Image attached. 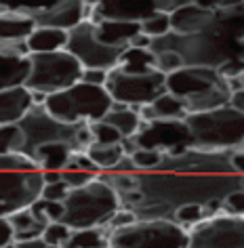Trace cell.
Returning <instances> with one entry per match:
<instances>
[{"mask_svg":"<svg viewBox=\"0 0 244 248\" xmlns=\"http://www.w3.org/2000/svg\"><path fill=\"white\" fill-rule=\"evenodd\" d=\"M181 67H185V65H183V59L177 53H171V51L154 53V70L160 72L162 76H171V74L179 72Z\"/></svg>","mask_w":244,"mask_h":248,"instance_id":"obj_33","label":"cell"},{"mask_svg":"<svg viewBox=\"0 0 244 248\" xmlns=\"http://www.w3.org/2000/svg\"><path fill=\"white\" fill-rule=\"evenodd\" d=\"M34 105L32 93L28 89H9L0 91V126L7 124H17L23 116L28 114V109Z\"/></svg>","mask_w":244,"mask_h":248,"instance_id":"obj_18","label":"cell"},{"mask_svg":"<svg viewBox=\"0 0 244 248\" xmlns=\"http://www.w3.org/2000/svg\"><path fill=\"white\" fill-rule=\"evenodd\" d=\"M171 32L179 36H196L206 32L215 23V9L211 2H190L185 0L175 13L168 15Z\"/></svg>","mask_w":244,"mask_h":248,"instance_id":"obj_16","label":"cell"},{"mask_svg":"<svg viewBox=\"0 0 244 248\" xmlns=\"http://www.w3.org/2000/svg\"><path fill=\"white\" fill-rule=\"evenodd\" d=\"M23 150V135L17 124L0 126V156L9 154H21Z\"/></svg>","mask_w":244,"mask_h":248,"instance_id":"obj_28","label":"cell"},{"mask_svg":"<svg viewBox=\"0 0 244 248\" xmlns=\"http://www.w3.org/2000/svg\"><path fill=\"white\" fill-rule=\"evenodd\" d=\"M91 128V135H93V143H101V145H118L122 141V135L116 131V128H112L110 124L105 122H93L89 124Z\"/></svg>","mask_w":244,"mask_h":248,"instance_id":"obj_32","label":"cell"},{"mask_svg":"<svg viewBox=\"0 0 244 248\" xmlns=\"http://www.w3.org/2000/svg\"><path fill=\"white\" fill-rule=\"evenodd\" d=\"M99 175H93V172H80V170H61V181H64L70 189H78L84 187L86 183L95 181Z\"/></svg>","mask_w":244,"mask_h":248,"instance_id":"obj_38","label":"cell"},{"mask_svg":"<svg viewBox=\"0 0 244 248\" xmlns=\"http://www.w3.org/2000/svg\"><path fill=\"white\" fill-rule=\"evenodd\" d=\"M65 51L82 65V70H114L127 48L108 46L97 38V26L93 21H82L67 32Z\"/></svg>","mask_w":244,"mask_h":248,"instance_id":"obj_10","label":"cell"},{"mask_svg":"<svg viewBox=\"0 0 244 248\" xmlns=\"http://www.w3.org/2000/svg\"><path fill=\"white\" fill-rule=\"evenodd\" d=\"M11 248H13V246H11Z\"/></svg>","mask_w":244,"mask_h":248,"instance_id":"obj_49","label":"cell"},{"mask_svg":"<svg viewBox=\"0 0 244 248\" xmlns=\"http://www.w3.org/2000/svg\"><path fill=\"white\" fill-rule=\"evenodd\" d=\"M28 59L30 74L23 89L36 93V95L49 97L55 93L67 91L70 86L78 84L80 76H82V65L67 51L28 55Z\"/></svg>","mask_w":244,"mask_h":248,"instance_id":"obj_7","label":"cell"},{"mask_svg":"<svg viewBox=\"0 0 244 248\" xmlns=\"http://www.w3.org/2000/svg\"><path fill=\"white\" fill-rule=\"evenodd\" d=\"M86 158L95 164V169L99 172H110L114 170L118 162L124 158V152H122V145H101V143H91V147L84 152Z\"/></svg>","mask_w":244,"mask_h":248,"instance_id":"obj_25","label":"cell"},{"mask_svg":"<svg viewBox=\"0 0 244 248\" xmlns=\"http://www.w3.org/2000/svg\"><path fill=\"white\" fill-rule=\"evenodd\" d=\"M217 74L221 76L223 80H231V78H240L244 74V63L240 59H229L225 61L223 65L217 67Z\"/></svg>","mask_w":244,"mask_h":248,"instance_id":"obj_40","label":"cell"},{"mask_svg":"<svg viewBox=\"0 0 244 248\" xmlns=\"http://www.w3.org/2000/svg\"><path fill=\"white\" fill-rule=\"evenodd\" d=\"M105 124H110L112 128H116L118 133L122 135V139H129V137H135L137 131L141 126V118L135 109L127 108V105H120V103H112L110 111L103 116Z\"/></svg>","mask_w":244,"mask_h":248,"instance_id":"obj_24","label":"cell"},{"mask_svg":"<svg viewBox=\"0 0 244 248\" xmlns=\"http://www.w3.org/2000/svg\"><path fill=\"white\" fill-rule=\"evenodd\" d=\"M164 86L185 105L187 116L225 108L231 97L228 82L212 67H181L166 76Z\"/></svg>","mask_w":244,"mask_h":248,"instance_id":"obj_2","label":"cell"},{"mask_svg":"<svg viewBox=\"0 0 244 248\" xmlns=\"http://www.w3.org/2000/svg\"><path fill=\"white\" fill-rule=\"evenodd\" d=\"M17 126L23 135L21 154L26 158H32L38 147L51 143H64L72 147V152H86L93 143L89 124H64L55 120L45 105H32Z\"/></svg>","mask_w":244,"mask_h":248,"instance_id":"obj_3","label":"cell"},{"mask_svg":"<svg viewBox=\"0 0 244 248\" xmlns=\"http://www.w3.org/2000/svg\"><path fill=\"white\" fill-rule=\"evenodd\" d=\"M204 219H206V210H204V206H198V204L179 206V208H175V215H173V221L177 223L179 227H183L185 232H190L194 225L202 223Z\"/></svg>","mask_w":244,"mask_h":248,"instance_id":"obj_29","label":"cell"},{"mask_svg":"<svg viewBox=\"0 0 244 248\" xmlns=\"http://www.w3.org/2000/svg\"><path fill=\"white\" fill-rule=\"evenodd\" d=\"M133 139L139 150H156L164 154V156H175V154H181L194 147L192 135L187 131L185 122L175 120L141 122L139 131Z\"/></svg>","mask_w":244,"mask_h":248,"instance_id":"obj_13","label":"cell"},{"mask_svg":"<svg viewBox=\"0 0 244 248\" xmlns=\"http://www.w3.org/2000/svg\"><path fill=\"white\" fill-rule=\"evenodd\" d=\"M59 181H61V172H57V170H47V172H42V183H45V185L59 183Z\"/></svg>","mask_w":244,"mask_h":248,"instance_id":"obj_47","label":"cell"},{"mask_svg":"<svg viewBox=\"0 0 244 248\" xmlns=\"http://www.w3.org/2000/svg\"><path fill=\"white\" fill-rule=\"evenodd\" d=\"M72 235V229L67 227V225H64V223H49L47 225V229L42 232V235L40 238L47 242V244H51V246H55V248H61L65 244V240Z\"/></svg>","mask_w":244,"mask_h":248,"instance_id":"obj_34","label":"cell"},{"mask_svg":"<svg viewBox=\"0 0 244 248\" xmlns=\"http://www.w3.org/2000/svg\"><path fill=\"white\" fill-rule=\"evenodd\" d=\"M97 26V38L108 46L129 48V40L139 34V23H118V21H101Z\"/></svg>","mask_w":244,"mask_h":248,"instance_id":"obj_23","label":"cell"},{"mask_svg":"<svg viewBox=\"0 0 244 248\" xmlns=\"http://www.w3.org/2000/svg\"><path fill=\"white\" fill-rule=\"evenodd\" d=\"M13 248H55V246L47 244L42 238H36V240H28V242H15Z\"/></svg>","mask_w":244,"mask_h":248,"instance_id":"obj_45","label":"cell"},{"mask_svg":"<svg viewBox=\"0 0 244 248\" xmlns=\"http://www.w3.org/2000/svg\"><path fill=\"white\" fill-rule=\"evenodd\" d=\"M30 55H40V53H57L65 51L67 45V32L64 30H53V28H36L30 38L26 40Z\"/></svg>","mask_w":244,"mask_h":248,"instance_id":"obj_21","label":"cell"},{"mask_svg":"<svg viewBox=\"0 0 244 248\" xmlns=\"http://www.w3.org/2000/svg\"><path fill=\"white\" fill-rule=\"evenodd\" d=\"M137 221V217L133 215V213H129V210H118V213L112 217V219L105 223V225L101 227L105 233L108 235H112L114 232H118V229H124V227H129V225H133V223Z\"/></svg>","mask_w":244,"mask_h":248,"instance_id":"obj_37","label":"cell"},{"mask_svg":"<svg viewBox=\"0 0 244 248\" xmlns=\"http://www.w3.org/2000/svg\"><path fill=\"white\" fill-rule=\"evenodd\" d=\"M236 59H240L242 63H244V38L238 42V55H236Z\"/></svg>","mask_w":244,"mask_h":248,"instance_id":"obj_48","label":"cell"},{"mask_svg":"<svg viewBox=\"0 0 244 248\" xmlns=\"http://www.w3.org/2000/svg\"><path fill=\"white\" fill-rule=\"evenodd\" d=\"M72 147H67L64 143H51V145H42L32 154V162L36 164V169L40 172L47 170H57L61 172L67 166V160L72 156Z\"/></svg>","mask_w":244,"mask_h":248,"instance_id":"obj_22","label":"cell"},{"mask_svg":"<svg viewBox=\"0 0 244 248\" xmlns=\"http://www.w3.org/2000/svg\"><path fill=\"white\" fill-rule=\"evenodd\" d=\"M11 229H13V244L15 242H28V240H36L40 238L42 232L47 229L49 221L47 217L40 213V208L36 206V202L32 206L17 210L11 217H7Z\"/></svg>","mask_w":244,"mask_h":248,"instance_id":"obj_17","label":"cell"},{"mask_svg":"<svg viewBox=\"0 0 244 248\" xmlns=\"http://www.w3.org/2000/svg\"><path fill=\"white\" fill-rule=\"evenodd\" d=\"M229 164L238 177H244V150L231 152L229 154Z\"/></svg>","mask_w":244,"mask_h":248,"instance_id":"obj_43","label":"cell"},{"mask_svg":"<svg viewBox=\"0 0 244 248\" xmlns=\"http://www.w3.org/2000/svg\"><path fill=\"white\" fill-rule=\"evenodd\" d=\"M30 74V59L0 53V91L19 89L26 84Z\"/></svg>","mask_w":244,"mask_h":248,"instance_id":"obj_20","label":"cell"},{"mask_svg":"<svg viewBox=\"0 0 244 248\" xmlns=\"http://www.w3.org/2000/svg\"><path fill=\"white\" fill-rule=\"evenodd\" d=\"M13 246V229H11L7 219H0V248Z\"/></svg>","mask_w":244,"mask_h":248,"instance_id":"obj_42","label":"cell"},{"mask_svg":"<svg viewBox=\"0 0 244 248\" xmlns=\"http://www.w3.org/2000/svg\"><path fill=\"white\" fill-rule=\"evenodd\" d=\"M164 158V154L156 152V150H137L130 160L135 164V170L137 172H149V170H156Z\"/></svg>","mask_w":244,"mask_h":248,"instance_id":"obj_31","label":"cell"},{"mask_svg":"<svg viewBox=\"0 0 244 248\" xmlns=\"http://www.w3.org/2000/svg\"><path fill=\"white\" fill-rule=\"evenodd\" d=\"M118 210H120V204L114 189L97 177L84 187L70 191V196L64 200V217L59 223L67 225L72 232L95 229L103 227Z\"/></svg>","mask_w":244,"mask_h":248,"instance_id":"obj_5","label":"cell"},{"mask_svg":"<svg viewBox=\"0 0 244 248\" xmlns=\"http://www.w3.org/2000/svg\"><path fill=\"white\" fill-rule=\"evenodd\" d=\"M7 9L9 11L0 13V45H7V42H26L30 38V34L36 30L34 21L28 15L11 9L9 2H7Z\"/></svg>","mask_w":244,"mask_h":248,"instance_id":"obj_19","label":"cell"},{"mask_svg":"<svg viewBox=\"0 0 244 248\" xmlns=\"http://www.w3.org/2000/svg\"><path fill=\"white\" fill-rule=\"evenodd\" d=\"M11 9L28 15L36 28H53L64 32H70L86 19L82 0H64L55 4H11Z\"/></svg>","mask_w":244,"mask_h":248,"instance_id":"obj_14","label":"cell"},{"mask_svg":"<svg viewBox=\"0 0 244 248\" xmlns=\"http://www.w3.org/2000/svg\"><path fill=\"white\" fill-rule=\"evenodd\" d=\"M108 240L110 235L101 227L78 229V232H72V235L61 248H108Z\"/></svg>","mask_w":244,"mask_h":248,"instance_id":"obj_27","label":"cell"},{"mask_svg":"<svg viewBox=\"0 0 244 248\" xmlns=\"http://www.w3.org/2000/svg\"><path fill=\"white\" fill-rule=\"evenodd\" d=\"M187 232L175 221H135L110 235L108 248H185Z\"/></svg>","mask_w":244,"mask_h":248,"instance_id":"obj_9","label":"cell"},{"mask_svg":"<svg viewBox=\"0 0 244 248\" xmlns=\"http://www.w3.org/2000/svg\"><path fill=\"white\" fill-rule=\"evenodd\" d=\"M221 215L244 219V189H238L234 194L223 198L221 200Z\"/></svg>","mask_w":244,"mask_h":248,"instance_id":"obj_35","label":"cell"},{"mask_svg":"<svg viewBox=\"0 0 244 248\" xmlns=\"http://www.w3.org/2000/svg\"><path fill=\"white\" fill-rule=\"evenodd\" d=\"M229 154L192 147L164 156L156 170L135 172L137 187L133 191L139 194V204L156 202L173 210L187 204L206 206L212 200H223L240 189V177L231 169Z\"/></svg>","mask_w":244,"mask_h":248,"instance_id":"obj_1","label":"cell"},{"mask_svg":"<svg viewBox=\"0 0 244 248\" xmlns=\"http://www.w3.org/2000/svg\"><path fill=\"white\" fill-rule=\"evenodd\" d=\"M149 45H152V38L143 36L141 32L135 34L133 38L129 40V48H139V51H149Z\"/></svg>","mask_w":244,"mask_h":248,"instance_id":"obj_44","label":"cell"},{"mask_svg":"<svg viewBox=\"0 0 244 248\" xmlns=\"http://www.w3.org/2000/svg\"><path fill=\"white\" fill-rule=\"evenodd\" d=\"M194 147L206 152H238L244 150V114L225 108L192 114L185 118Z\"/></svg>","mask_w":244,"mask_h":248,"instance_id":"obj_4","label":"cell"},{"mask_svg":"<svg viewBox=\"0 0 244 248\" xmlns=\"http://www.w3.org/2000/svg\"><path fill=\"white\" fill-rule=\"evenodd\" d=\"M185 248H244V219L215 215L187 232Z\"/></svg>","mask_w":244,"mask_h":248,"instance_id":"obj_11","label":"cell"},{"mask_svg":"<svg viewBox=\"0 0 244 248\" xmlns=\"http://www.w3.org/2000/svg\"><path fill=\"white\" fill-rule=\"evenodd\" d=\"M154 2H120V0H103L93 2L91 15L86 21L101 23V21H118V23H141L154 15Z\"/></svg>","mask_w":244,"mask_h":248,"instance_id":"obj_15","label":"cell"},{"mask_svg":"<svg viewBox=\"0 0 244 248\" xmlns=\"http://www.w3.org/2000/svg\"><path fill=\"white\" fill-rule=\"evenodd\" d=\"M45 109L64 124H93L103 120L112 108V99L103 86L78 82L67 91L45 99Z\"/></svg>","mask_w":244,"mask_h":248,"instance_id":"obj_6","label":"cell"},{"mask_svg":"<svg viewBox=\"0 0 244 248\" xmlns=\"http://www.w3.org/2000/svg\"><path fill=\"white\" fill-rule=\"evenodd\" d=\"M139 32L143 36H147V38H160V36H166L171 32V19H168V15L164 13H158L156 11L154 15H149L147 19H143L139 23Z\"/></svg>","mask_w":244,"mask_h":248,"instance_id":"obj_30","label":"cell"},{"mask_svg":"<svg viewBox=\"0 0 244 248\" xmlns=\"http://www.w3.org/2000/svg\"><path fill=\"white\" fill-rule=\"evenodd\" d=\"M118 70L129 74H146L154 72V53L152 51H139V48H127L118 61Z\"/></svg>","mask_w":244,"mask_h":248,"instance_id":"obj_26","label":"cell"},{"mask_svg":"<svg viewBox=\"0 0 244 248\" xmlns=\"http://www.w3.org/2000/svg\"><path fill=\"white\" fill-rule=\"evenodd\" d=\"M166 76L160 72H146V74H129L114 67L108 72L103 89L108 91L112 103L127 105L130 109H139L143 105L154 103L160 95L166 93L164 86Z\"/></svg>","mask_w":244,"mask_h":248,"instance_id":"obj_8","label":"cell"},{"mask_svg":"<svg viewBox=\"0 0 244 248\" xmlns=\"http://www.w3.org/2000/svg\"><path fill=\"white\" fill-rule=\"evenodd\" d=\"M105 80H108V72L103 70H82V76H80V82L93 86H105Z\"/></svg>","mask_w":244,"mask_h":248,"instance_id":"obj_41","label":"cell"},{"mask_svg":"<svg viewBox=\"0 0 244 248\" xmlns=\"http://www.w3.org/2000/svg\"><path fill=\"white\" fill-rule=\"evenodd\" d=\"M229 108H234L236 111H242L244 114V91H236V93H231V97H229Z\"/></svg>","mask_w":244,"mask_h":248,"instance_id":"obj_46","label":"cell"},{"mask_svg":"<svg viewBox=\"0 0 244 248\" xmlns=\"http://www.w3.org/2000/svg\"><path fill=\"white\" fill-rule=\"evenodd\" d=\"M36 206L40 208V213L47 217L49 223H57L61 221V217H64V204L59 202H47V200H36Z\"/></svg>","mask_w":244,"mask_h":248,"instance_id":"obj_39","label":"cell"},{"mask_svg":"<svg viewBox=\"0 0 244 248\" xmlns=\"http://www.w3.org/2000/svg\"><path fill=\"white\" fill-rule=\"evenodd\" d=\"M42 185L40 170H0V219L32 206L40 198Z\"/></svg>","mask_w":244,"mask_h":248,"instance_id":"obj_12","label":"cell"},{"mask_svg":"<svg viewBox=\"0 0 244 248\" xmlns=\"http://www.w3.org/2000/svg\"><path fill=\"white\" fill-rule=\"evenodd\" d=\"M70 187L59 181V183H51V185H42V191H40V200H47V202H59L64 204V200L70 196Z\"/></svg>","mask_w":244,"mask_h":248,"instance_id":"obj_36","label":"cell"}]
</instances>
